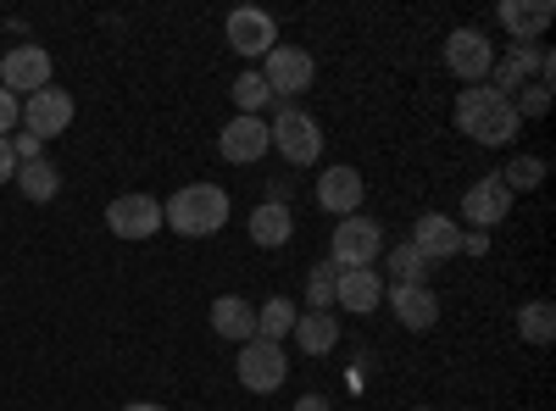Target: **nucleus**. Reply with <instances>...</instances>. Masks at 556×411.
<instances>
[{
  "instance_id": "f257e3e1",
  "label": "nucleus",
  "mask_w": 556,
  "mask_h": 411,
  "mask_svg": "<svg viewBox=\"0 0 556 411\" xmlns=\"http://www.w3.org/2000/svg\"><path fill=\"white\" fill-rule=\"evenodd\" d=\"M456 128L479 145H513L523 117H518L513 95H501V89H490V84H473V89L456 95Z\"/></svg>"
},
{
  "instance_id": "f03ea898",
  "label": "nucleus",
  "mask_w": 556,
  "mask_h": 411,
  "mask_svg": "<svg viewBox=\"0 0 556 411\" xmlns=\"http://www.w3.org/2000/svg\"><path fill=\"white\" fill-rule=\"evenodd\" d=\"M162 222L173 228V234H184V240H206V234H217V228L228 222V190H217V184H184L167 201Z\"/></svg>"
},
{
  "instance_id": "7ed1b4c3",
  "label": "nucleus",
  "mask_w": 556,
  "mask_h": 411,
  "mask_svg": "<svg viewBox=\"0 0 556 411\" xmlns=\"http://www.w3.org/2000/svg\"><path fill=\"white\" fill-rule=\"evenodd\" d=\"M267 140H273V151L285 156L290 167H312L323 156V128L301 106H278V117L267 123Z\"/></svg>"
},
{
  "instance_id": "20e7f679",
  "label": "nucleus",
  "mask_w": 556,
  "mask_h": 411,
  "mask_svg": "<svg viewBox=\"0 0 556 411\" xmlns=\"http://www.w3.org/2000/svg\"><path fill=\"white\" fill-rule=\"evenodd\" d=\"M312 78H317V62L301 51V44H273V51L262 56L267 95L285 101V106H295V95H301V89H312Z\"/></svg>"
},
{
  "instance_id": "39448f33",
  "label": "nucleus",
  "mask_w": 556,
  "mask_h": 411,
  "mask_svg": "<svg viewBox=\"0 0 556 411\" xmlns=\"http://www.w3.org/2000/svg\"><path fill=\"white\" fill-rule=\"evenodd\" d=\"M235 373L251 395H273V389H285L290 378V356L285 345H273V339H245L240 356H235Z\"/></svg>"
},
{
  "instance_id": "423d86ee",
  "label": "nucleus",
  "mask_w": 556,
  "mask_h": 411,
  "mask_svg": "<svg viewBox=\"0 0 556 411\" xmlns=\"http://www.w3.org/2000/svg\"><path fill=\"white\" fill-rule=\"evenodd\" d=\"M379 251H384V228L374 222V217H340L334 222V245H329V261L345 272V267H374L379 261Z\"/></svg>"
},
{
  "instance_id": "0eeeda50",
  "label": "nucleus",
  "mask_w": 556,
  "mask_h": 411,
  "mask_svg": "<svg viewBox=\"0 0 556 411\" xmlns=\"http://www.w3.org/2000/svg\"><path fill=\"white\" fill-rule=\"evenodd\" d=\"M0 89L7 95H39V89H51V51L45 44H12L0 56Z\"/></svg>"
},
{
  "instance_id": "6e6552de",
  "label": "nucleus",
  "mask_w": 556,
  "mask_h": 411,
  "mask_svg": "<svg viewBox=\"0 0 556 411\" xmlns=\"http://www.w3.org/2000/svg\"><path fill=\"white\" fill-rule=\"evenodd\" d=\"M445 67H451L462 84H484L490 67H495L490 34H484V28H456V34L445 39Z\"/></svg>"
},
{
  "instance_id": "1a4fd4ad",
  "label": "nucleus",
  "mask_w": 556,
  "mask_h": 411,
  "mask_svg": "<svg viewBox=\"0 0 556 411\" xmlns=\"http://www.w3.org/2000/svg\"><path fill=\"white\" fill-rule=\"evenodd\" d=\"M417 256H424L429 267L434 261H451V256H462V222H451L445 211H424L412 222V240H406Z\"/></svg>"
},
{
  "instance_id": "9d476101",
  "label": "nucleus",
  "mask_w": 556,
  "mask_h": 411,
  "mask_svg": "<svg viewBox=\"0 0 556 411\" xmlns=\"http://www.w3.org/2000/svg\"><path fill=\"white\" fill-rule=\"evenodd\" d=\"M67 123H73L67 89H39L23 101V133H34V140H56V133H67Z\"/></svg>"
},
{
  "instance_id": "9b49d317",
  "label": "nucleus",
  "mask_w": 556,
  "mask_h": 411,
  "mask_svg": "<svg viewBox=\"0 0 556 411\" xmlns=\"http://www.w3.org/2000/svg\"><path fill=\"white\" fill-rule=\"evenodd\" d=\"M106 228L117 240H151L162 228V201H151V195H117L106 206Z\"/></svg>"
},
{
  "instance_id": "f8f14e48",
  "label": "nucleus",
  "mask_w": 556,
  "mask_h": 411,
  "mask_svg": "<svg viewBox=\"0 0 556 411\" xmlns=\"http://www.w3.org/2000/svg\"><path fill=\"white\" fill-rule=\"evenodd\" d=\"M228 44H235L240 56H267L273 44H278V23L273 12H256V7H240V12H228Z\"/></svg>"
},
{
  "instance_id": "ddd939ff",
  "label": "nucleus",
  "mask_w": 556,
  "mask_h": 411,
  "mask_svg": "<svg viewBox=\"0 0 556 411\" xmlns=\"http://www.w3.org/2000/svg\"><path fill=\"white\" fill-rule=\"evenodd\" d=\"M217 151H223V162H235V167L262 162V156L273 151L267 123H262V117H235V123H228V128L217 133Z\"/></svg>"
},
{
  "instance_id": "4468645a",
  "label": "nucleus",
  "mask_w": 556,
  "mask_h": 411,
  "mask_svg": "<svg viewBox=\"0 0 556 411\" xmlns=\"http://www.w3.org/2000/svg\"><path fill=\"white\" fill-rule=\"evenodd\" d=\"M506 211H513V190H506L501 178H479V184L462 195V222H473L479 234H490L495 222H506Z\"/></svg>"
},
{
  "instance_id": "2eb2a0df",
  "label": "nucleus",
  "mask_w": 556,
  "mask_h": 411,
  "mask_svg": "<svg viewBox=\"0 0 556 411\" xmlns=\"http://www.w3.org/2000/svg\"><path fill=\"white\" fill-rule=\"evenodd\" d=\"M334 306L340 311H356V317L379 311L384 306V279H379L374 267H345L340 279H334Z\"/></svg>"
},
{
  "instance_id": "dca6fc26",
  "label": "nucleus",
  "mask_w": 556,
  "mask_h": 411,
  "mask_svg": "<svg viewBox=\"0 0 556 411\" xmlns=\"http://www.w3.org/2000/svg\"><path fill=\"white\" fill-rule=\"evenodd\" d=\"M545 78L551 84V73H556V62H551V51H545V44H513V56H506V62H495L490 67V89H501V95H506V89H518L523 78Z\"/></svg>"
},
{
  "instance_id": "f3484780",
  "label": "nucleus",
  "mask_w": 556,
  "mask_h": 411,
  "mask_svg": "<svg viewBox=\"0 0 556 411\" xmlns=\"http://www.w3.org/2000/svg\"><path fill=\"white\" fill-rule=\"evenodd\" d=\"M501 28L513 34V44H534L545 28H551V17H556V7L551 0H501Z\"/></svg>"
},
{
  "instance_id": "a211bd4d",
  "label": "nucleus",
  "mask_w": 556,
  "mask_h": 411,
  "mask_svg": "<svg viewBox=\"0 0 556 411\" xmlns=\"http://www.w3.org/2000/svg\"><path fill=\"white\" fill-rule=\"evenodd\" d=\"M362 195H367V184H362L356 167H329V172L317 178V206L334 211V217H356Z\"/></svg>"
},
{
  "instance_id": "6ab92c4d",
  "label": "nucleus",
  "mask_w": 556,
  "mask_h": 411,
  "mask_svg": "<svg viewBox=\"0 0 556 411\" xmlns=\"http://www.w3.org/2000/svg\"><path fill=\"white\" fill-rule=\"evenodd\" d=\"M390 311L401 317V329H412V334H424V329L440 323V300H434L429 284H401V290H390Z\"/></svg>"
},
{
  "instance_id": "aec40b11",
  "label": "nucleus",
  "mask_w": 556,
  "mask_h": 411,
  "mask_svg": "<svg viewBox=\"0 0 556 411\" xmlns=\"http://www.w3.org/2000/svg\"><path fill=\"white\" fill-rule=\"evenodd\" d=\"M212 334L217 339H235V345L256 339V306L240 300V295H217L212 300Z\"/></svg>"
},
{
  "instance_id": "412c9836",
  "label": "nucleus",
  "mask_w": 556,
  "mask_h": 411,
  "mask_svg": "<svg viewBox=\"0 0 556 411\" xmlns=\"http://www.w3.org/2000/svg\"><path fill=\"white\" fill-rule=\"evenodd\" d=\"M290 234H295V217H290V206L262 201V206L251 211V245L278 251V245H290Z\"/></svg>"
},
{
  "instance_id": "4be33fe9",
  "label": "nucleus",
  "mask_w": 556,
  "mask_h": 411,
  "mask_svg": "<svg viewBox=\"0 0 556 411\" xmlns=\"http://www.w3.org/2000/svg\"><path fill=\"white\" fill-rule=\"evenodd\" d=\"M295 339H301V356H329L334 339H340L334 311H301L295 317Z\"/></svg>"
},
{
  "instance_id": "5701e85b",
  "label": "nucleus",
  "mask_w": 556,
  "mask_h": 411,
  "mask_svg": "<svg viewBox=\"0 0 556 411\" xmlns=\"http://www.w3.org/2000/svg\"><path fill=\"white\" fill-rule=\"evenodd\" d=\"M295 317H301V306L295 300H285V295H273L262 311H256V339H273V345H285L290 334H295Z\"/></svg>"
},
{
  "instance_id": "b1692460",
  "label": "nucleus",
  "mask_w": 556,
  "mask_h": 411,
  "mask_svg": "<svg viewBox=\"0 0 556 411\" xmlns=\"http://www.w3.org/2000/svg\"><path fill=\"white\" fill-rule=\"evenodd\" d=\"M12 184H17L28 201H56V190H62V167H56V162H28V167H17Z\"/></svg>"
},
{
  "instance_id": "393cba45",
  "label": "nucleus",
  "mask_w": 556,
  "mask_h": 411,
  "mask_svg": "<svg viewBox=\"0 0 556 411\" xmlns=\"http://www.w3.org/2000/svg\"><path fill=\"white\" fill-rule=\"evenodd\" d=\"M518 334H523L529 345H551V334H556V306H551V300H529V306L518 311Z\"/></svg>"
},
{
  "instance_id": "a878e982",
  "label": "nucleus",
  "mask_w": 556,
  "mask_h": 411,
  "mask_svg": "<svg viewBox=\"0 0 556 411\" xmlns=\"http://www.w3.org/2000/svg\"><path fill=\"white\" fill-rule=\"evenodd\" d=\"M390 279H395L390 290H401V284H429V261L417 256L412 245H395V251H390Z\"/></svg>"
},
{
  "instance_id": "bb28decb",
  "label": "nucleus",
  "mask_w": 556,
  "mask_h": 411,
  "mask_svg": "<svg viewBox=\"0 0 556 411\" xmlns=\"http://www.w3.org/2000/svg\"><path fill=\"white\" fill-rule=\"evenodd\" d=\"M334 279H340L334 261H317L312 267V279H306V311H329L334 306Z\"/></svg>"
},
{
  "instance_id": "cd10ccee",
  "label": "nucleus",
  "mask_w": 556,
  "mask_h": 411,
  "mask_svg": "<svg viewBox=\"0 0 556 411\" xmlns=\"http://www.w3.org/2000/svg\"><path fill=\"white\" fill-rule=\"evenodd\" d=\"M506 190H540L545 184V162L540 156H513L506 162V172H495Z\"/></svg>"
},
{
  "instance_id": "c85d7f7f",
  "label": "nucleus",
  "mask_w": 556,
  "mask_h": 411,
  "mask_svg": "<svg viewBox=\"0 0 556 411\" xmlns=\"http://www.w3.org/2000/svg\"><path fill=\"white\" fill-rule=\"evenodd\" d=\"M267 101H273V95H267L262 73H240V78H235V106H240V117H262Z\"/></svg>"
},
{
  "instance_id": "c756f323",
  "label": "nucleus",
  "mask_w": 556,
  "mask_h": 411,
  "mask_svg": "<svg viewBox=\"0 0 556 411\" xmlns=\"http://www.w3.org/2000/svg\"><path fill=\"white\" fill-rule=\"evenodd\" d=\"M513 106H518V117H545V112H551V84L534 78V84L523 89V101H513Z\"/></svg>"
},
{
  "instance_id": "7c9ffc66",
  "label": "nucleus",
  "mask_w": 556,
  "mask_h": 411,
  "mask_svg": "<svg viewBox=\"0 0 556 411\" xmlns=\"http://www.w3.org/2000/svg\"><path fill=\"white\" fill-rule=\"evenodd\" d=\"M12 156H17V167L45 162V140H34V133H12Z\"/></svg>"
},
{
  "instance_id": "2f4dec72",
  "label": "nucleus",
  "mask_w": 556,
  "mask_h": 411,
  "mask_svg": "<svg viewBox=\"0 0 556 411\" xmlns=\"http://www.w3.org/2000/svg\"><path fill=\"white\" fill-rule=\"evenodd\" d=\"M17 123H23V101L0 89V140H12V128H17Z\"/></svg>"
},
{
  "instance_id": "473e14b6",
  "label": "nucleus",
  "mask_w": 556,
  "mask_h": 411,
  "mask_svg": "<svg viewBox=\"0 0 556 411\" xmlns=\"http://www.w3.org/2000/svg\"><path fill=\"white\" fill-rule=\"evenodd\" d=\"M17 178V156H12V140H0V184H12Z\"/></svg>"
},
{
  "instance_id": "72a5a7b5",
  "label": "nucleus",
  "mask_w": 556,
  "mask_h": 411,
  "mask_svg": "<svg viewBox=\"0 0 556 411\" xmlns=\"http://www.w3.org/2000/svg\"><path fill=\"white\" fill-rule=\"evenodd\" d=\"M462 251H468V256H484V251H490V234H479V228H473V234H462Z\"/></svg>"
},
{
  "instance_id": "f704fd0d",
  "label": "nucleus",
  "mask_w": 556,
  "mask_h": 411,
  "mask_svg": "<svg viewBox=\"0 0 556 411\" xmlns=\"http://www.w3.org/2000/svg\"><path fill=\"white\" fill-rule=\"evenodd\" d=\"M290 411H334V406H329V400H323V395H301V400H295Z\"/></svg>"
},
{
  "instance_id": "c9c22d12",
  "label": "nucleus",
  "mask_w": 556,
  "mask_h": 411,
  "mask_svg": "<svg viewBox=\"0 0 556 411\" xmlns=\"http://www.w3.org/2000/svg\"><path fill=\"white\" fill-rule=\"evenodd\" d=\"M123 411H167V406H156V400H134V406H123Z\"/></svg>"
},
{
  "instance_id": "e433bc0d",
  "label": "nucleus",
  "mask_w": 556,
  "mask_h": 411,
  "mask_svg": "<svg viewBox=\"0 0 556 411\" xmlns=\"http://www.w3.org/2000/svg\"><path fill=\"white\" fill-rule=\"evenodd\" d=\"M417 411H434V406H417Z\"/></svg>"
}]
</instances>
